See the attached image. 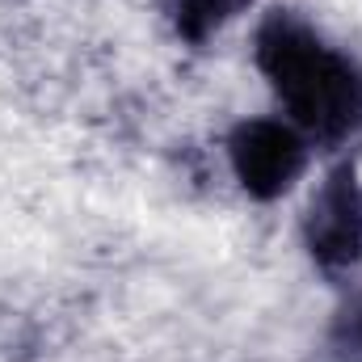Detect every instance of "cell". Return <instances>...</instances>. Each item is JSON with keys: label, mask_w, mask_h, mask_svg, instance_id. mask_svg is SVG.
<instances>
[{"label": "cell", "mask_w": 362, "mask_h": 362, "mask_svg": "<svg viewBox=\"0 0 362 362\" xmlns=\"http://www.w3.org/2000/svg\"><path fill=\"white\" fill-rule=\"evenodd\" d=\"M253 55L303 139L341 148L362 135V68L329 47L303 17L291 8L266 13L253 38Z\"/></svg>", "instance_id": "cell-1"}, {"label": "cell", "mask_w": 362, "mask_h": 362, "mask_svg": "<svg viewBox=\"0 0 362 362\" xmlns=\"http://www.w3.org/2000/svg\"><path fill=\"white\" fill-rule=\"evenodd\" d=\"M228 160L240 189L257 202L282 198L308 160V139L278 118H245L228 135Z\"/></svg>", "instance_id": "cell-2"}, {"label": "cell", "mask_w": 362, "mask_h": 362, "mask_svg": "<svg viewBox=\"0 0 362 362\" xmlns=\"http://www.w3.org/2000/svg\"><path fill=\"white\" fill-rule=\"evenodd\" d=\"M303 245L329 278H346L362 262V185L354 165H337L320 181L308 215Z\"/></svg>", "instance_id": "cell-3"}, {"label": "cell", "mask_w": 362, "mask_h": 362, "mask_svg": "<svg viewBox=\"0 0 362 362\" xmlns=\"http://www.w3.org/2000/svg\"><path fill=\"white\" fill-rule=\"evenodd\" d=\"M249 0H169L173 13V30L189 47H202L219 25H228Z\"/></svg>", "instance_id": "cell-4"}, {"label": "cell", "mask_w": 362, "mask_h": 362, "mask_svg": "<svg viewBox=\"0 0 362 362\" xmlns=\"http://www.w3.org/2000/svg\"><path fill=\"white\" fill-rule=\"evenodd\" d=\"M329 350L337 362H362V295L337 312L333 333H329Z\"/></svg>", "instance_id": "cell-5"}]
</instances>
